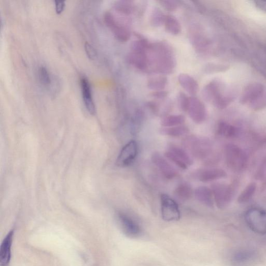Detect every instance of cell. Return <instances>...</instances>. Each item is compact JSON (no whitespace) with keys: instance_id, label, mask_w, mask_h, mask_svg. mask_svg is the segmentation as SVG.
<instances>
[{"instance_id":"cell-1","label":"cell","mask_w":266,"mask_h":266,"mask_svg":"<svg viewBox=\"0 0 266 266\" xmlns=\"http://www.w3.org/2000/svg\"><path fill=\"white\" fill-rule=\"evenodd\" d=\"M149 67L156 73L169 75L173 73L176 61L171 46L165 42L151 43L149 48Z\"/></svg>"},{"instance_id":"cell-2","label":"cell","mask_w":266,"mask_h":266,"mask_svg":"<svg viewBox=\"0 0 266 266\" xmlns=\"http://www.w3.org/2000/svg\"><path fill=\"white\" fill-rule=\"evenodd\" d=\"M223 87L222 84L218 82L209 83L203 89V98L212 103L216 107L224 109L230 104L231 98Z\"/></svg>"},{"instance_id":"cell-3","label":"cell","mask_w":266,"mask_h":266,"mask_svg":"<svg viewBox=\"0 0 266 266\" xmlns=\"http://www.w3.org/2000/svg\"><path fill=\"white\" fill-rule=\"evenodd\" d=\"M184 145L197 159L208 160L213 156V144L209 139L191 136L185 139Z\"/></svg>"},{"instance_id":"cell-4","label":"cell","mask_w":266,"mask_h":266,"mask_svg":"<svg viewBox=\"0 0 266 266\" xmlns=\"http://www.w3.org/2000/svg\"><path fill=\"white\" fill-rule=\"evenodd\" d=\"M225 155L226 163L231 170L240 171L244 169L248 163V157L241 148L233 144L227 145Z\"/></svg>"},{"instance_id":"cell-5","label":"cell","mask_w":266,"mask_h":266,"mask_svg":"<svg viewBox=\"0 0 266 266\" xmlns=\"http://www.w3.org/2000/svg\"><path fill=\"white\" fill-rule=\"evenodd\" d=\"M245 220L249 228L253 232L266 234V211L258 208L251 209L246 213Z\"/></svg>"},{"instance_id":"cell-6","label":"cell","mask_w":266,"mask_h":266,"mask_svg":"<svg viewBox=\"0 0 266 266\" xmlns=\"http://www.w3.org/2000/svg\"><path fill=\"white\" fill-rule=\"evenodd\" d=\"M214 202L220 209L227 208L231 203L234 195V189L229 185L214 183L212 185Z\"/></svg>"},{"instance_id":"cell-7","label":"cell","mask_w":266,"mask_h":266,"mask_svg":"<svg viewBox=\"0 0 266 266\" xmlns=\"http://www.w3.org/2000/svg\"><path fill=\"white\" fill-rule=\"evenodd\" d=\"M160 199L163 219L167 222L179 221L181 219V212L176 202L166 194H162Z\"/></svg>"},{"instance_id":"cell-8","label":"cell","mask_w":266,"mask_h":266,"mask_svg":"<svg viewBox=\"0 0 266 266\" xmlns=\"http://www.w3.org/2000/svg\"><path fill=\"white\" fill-rule=\"evenodd\" d=\"M259 260L256 251L245 249L234 253L231 258V263L232 266H256Z\"/></svg>"},{"instance_id":"cell-9","label":"cell","mask_w":266,"mask_h":266,"mask_svg":"<svg viewBox=\"0 0 266 266\" xmlns=\"http://www.w3.org/2000/svg\"><path fill=\"white\" fill-rule=\"evenodd\" d=\"M165 155L168 159L183 170L193 164V160L189 154L184 150L175 145L169 147Z\"/></svg>"},{"instance_id":"cell-10","label":"cell","mask_w":266,"mask_h":266,"mask_svg":"<svg viewBox=\"0 0 266 266\" xmlns=\"http://www.w3.org/2000/svg\"><path fill=\"white\" fill-rule=\"evenodd\" d=\"M117 218L121 229L127 237L136 238L141 235L142 230L140 226L130 216L119 213Z\"/></svg>"},{"instance_id":"cell-11","label":"cell","mask_w":266,"mask_h":266,"mask_svg":"<svg viewBox=\"0 0 266 266\" xmlns=\"http://www.w3.org/2000/svg\"><path fill=\"white\" fill-rule=\"evenodd\" d=\"M137 155V143L131 140L121 151L116 160V165L121 167H128L134 162Z\"/></svg>"},{"instance_id":"cell-12","label":"cell","mask_w":266,"mask_h":266,"mask_svg":"<svg viewBox=\"0 0 266 266\" xmlns=\"http://www.w3.org/2000/svg\"><path fill=\"white\" fill-rule=\"evenodd\" d=\"M187 111L191 120L196 124H201L206 119L207 112L205 105L195 97L190 98Z\"/></svg>"},{"instance_id":"cell-13","label":"cell","mask_w":266,"mask_h":266,"mask_svg":"<svg viewBox=\"0 0 266 266\" xmlns=\"http://www.w3.org/2000/svg\"><path fill=\"white\" fill-rule=\"evenodd\" d=\"M105 21L107 26L111 29L114 37L119 41L126 42L130 39V31L127 27L118 23L111 13L108 12L105 14Z\"/></svg>"},{"instance_id":"cell-14","label":"cell","mask_w":266,"mask_h":266,"mask_svg":"<svg viewBox=\"0 0 266 266\" xmlns=\"http://www.w3.org/2000/svg\"><path fill=\"white\" fill-rule=\"evenodd\" d=\"M37 73L40 83L55 95L60 87L58 79L51 75L49 70L44 66H41L38 68Z\"/></svg>"},{"instance_id":"cell-15","label":"cell","mask_w":266,"mask_h":266,"mask_svg":"<svg viewBox=\"0 0 266 266\" xmlns=\"http://www.w3.org/2000/svg\"><path fill=\"white\" fill-rule=\"evenodd\" d=\"M147 52L148 50H132L127 57L128 63L140 70H147L149 68Z\"/></svg>"},{"instance_id":"cell-16","label":"cell","mask_w":266,"mask_h":266,"mask_svg":"<svg viewBox=\"0 0 266 266\" xmlns=\"http://www.w3.org/2000/svg\"><path fill=\"white\" fill-rule=\"evenodd\" d=\"M14 235V230H11L2 242L1 247H0V264L1 266H9L10 263Z\"/></svg>"},{"instance_id":"cell-17","label":"cell","mask_w":266,"mask_h":266,"mask_svg":"<svg viewBox=\"0 0 266 266\" xmlns=\"http://www.w3.org/2000/svg\"><path fill=\"white\" fill-rule=\"evenodd\" d=\"M152 160L165 178L171 180L177 176L178 173L174 168L159 153H154Z\"/></svg>"},{"instance_id":"cell-18","label":"cell","mask_w":266,"mask_h":266,"mask_svg":"<svg viewBox=\"0 0 266 266\" xmlns=\"http://www.w3.org/2000/svg\"><path fill=\"white\" fill-rule=\"evenodd\" d=\"M264 88L262 85L258 83H254L247 86L241 101L244 103H249L253 104L263 94Z\"/></svg>"},{"instance_id":"cell-19","label":"cell","mask_w":266,"mask_h":266,"mask_svg":"<svg viewBox=\"0 0 266 266\" xmlns=\"http://www.w3.org/2000/svg\"><path fill=\"white\" fill-rule=\"evenodd\" d=\"M80 85L85 106L90 114H94L96 111L91 86L88 79L85 77H82L80 80Z\"/></svg>"},{"instance_id":"cell-20","label":"cell","mask_w":266,"mask_h":266,"mask_svg":"<svg viewBox=\"0 0 266 266\" xmlns=\"http://www.w3.org/2000/svg\"><path fill=\"white\" fill-rule=\"evenodd\" d=\"M226 172L220 168H206L198 174V180L203 183L213 182L227 177Z\"/></svg>"},{"instance_id":"cell-21","label":"cell","mask_w":266,"mask_h":266,"mask_svg":"<svg viewBox=\"0 0 266 266\" xmlns=\"http://www.w3.org/2000/svg\"><path fill=\"white\" fill-rule=\"evenodd\" d=\"M196 199L203 205L212 208L214 206V197L211 189L205 186H200L195 191Z\"/></svg>"},{"instance_id":"cell-22","label":"cell","mask_w":266,"mask_h":266,"mask_svg":"<svg viewBox=\"0 0 266 266\" xmlns=\"http://www.w3.org/2000/svg\"><path fill=\"white\" fill-rule=\"evenodd\" d=\"M178 81L182 87L189 94L195 95L199 90L197 81L189 75L181 74L178 77Z\"/></svg>"},{"instance_id":"cell-23","label":"cell","mask_w":266,"mask_h":266,"mask_svg":"<svg viewBox=\"0 0 266 266\" xmlns=\"http://www.w3.org/2000/svg\"><path fill=\"white\" fill-rule=\"evenodd\" d=\"M164 25L166 31L172 35H179L182 30V27L179 21L172 15H166Z\"/></svg>"},{"instance_id":"cell-24","label":"cell","mask_w":266,"mask_h":266,"mask_svg":"<svg viewBox=\"0 0 266 266\" xmlns=\"http://www.w3.org/2000/svg\"><path fill=\"white\" fill-rule=\"evenodd\" d=\"M175 195L180 200H188L192 197L193 191L188 184L183 183L176 187Z\"/></svg>"},{"instance_id":"cell-25","label":"cell","mask_w":266,"mask_h":266,"mask_svg":"<svg viewBox=\"0 0 266 266\" xmlns=\"http://www.w3.org/2000/svg\"><path fill=\"white\" fill-rule=\"evenodd\" d=\"M256 189L257 184L255 183H250L240 193L238 199V202L241 204L248 202L255 195Z\"/></svg>"},{"instance_id":"cell-26","label":"cell","mask_w":266,"mask_h":266,"mask_svg":"<svg viewBox=\"0 0 266 266\" xmlns=\"http://www.w3.org/2000/svg\"><path fill=\"white\" fill-rule=\"evenodd\" d=\"M185 121V117L182 115H170L164 117L161 124L164 128L174 127L182 126Z\"/></svg>"},{"instance_id":"cell-27","label":"cell","mask_w":266,"mask_h":266,"mask_svg":"<svg viewBox=\"0 0 266 266\" xmlns=\"http://www.w3.org/2000/svg\"><path fill=\"white\" fill-rule=\"evenodd\" d=\"M189 132V129L184 126L164 128L160 130V132L162 134L172 137H180L185 135L187 134Z\"/></svg>"},{"instance_id":"cell-28","label":"cell","mask_w":266,"mask_h":266,"mask_svg":"<svg viewBox=\"0 0 266 266\" xmlns=\"http://www.w3.org/2000/svg\"><path fill=\"white\" fill-rule=\"evenodd\" d=\"M217 132L220 135L227 138H233L238 134L237 129L227 123L222 122L220 123L217 128Z\"/></svg>"},{"instance_id":"cell-29","label":"cell","mask_w":266,"mask_h":266,"mask_svg":"<svg viewBox=\"0 0 266 266\" xmlns=\"http://www.w3.org/2000/svg\"><path fill=\"white\" fill-rule=\"evenodd\" d=\"M168 83L167 78L164 76H160L150 79L147 83L148 88L154 91H163Z\"/></svg>"},{"instance_id":"cell-30","label":"cell","mask_w":266,"mask_h":266,"mask_svg":"<svg viewBox=\"0 0 266 266\" xmlns=\"http://www.w3.org/2000/svg\"><path fill=\"white\" fill-rule=\"evenodd\" d=\"M166 16L158 8L153 9L150 16L151 25L155 27H158L164 23Z\"/></svg>"},{"instance_id":"cell-31","label":"cell","mask_w":266,"mask_h":266,"mask_svg":"<svg viewBox=\"0 0 266 266\" xmlns=\"http://www.w3.org/2000/svg\"><path fill=\"white\" fill-rule=\"evenodd\" d=\"M116 10L125 15H130L134 10V7L131 2H120L115 5Z\"/></svg>"},{"instance_id":"cell-32","label":"cell","mask_w":266,"mask_h":266,"mask_svg":"<svg viewBox=\"0 0 266 266\" xmlns=\"http://www.w3.org/2000/svg\"><path fill=\"white\" fill-rule=\"evenodd\" d=\"M190 98L184 93L180 92L178 95V102L180 108L183 111H187Z\"/></svg>"},{"instance_id":"cell-33","label":"cell","mask_w":266,"mask_h":266,"mask_svg":"<svg viewBox=\"0 0 266 266\" xmlns=\"http://www.w3.org/2000/svg\"><path fill=\"white\" fill-rule=\"evenodd\" d=\"M159 3L164 9L171 12L175 11L180 6L179 2L173 0H164Z\"/></svg>"},{"instance_id":"cell-34","label":"cell","mask_w":266,"mask_h":266,"mask_svg":"<svg viewBox=\"0 0 266 266\" xmlns=\"http://www.w3.org/2000/svg\"><path fill=\"white\" fill-rule=\"evenodd\" d=\"M254 110H260L266 107V95L263 94L260 98L251 105Z\"/></svg>"},{"instance_id":"cell-35","label":"cell","mask_w":266,"mask_h":266,"mask_svg":"<svg viewBox=\"0 0 266 266\" xmlns=\"http://www.w3.org/2000/svg\"><path fill=\"white\" fill-rule=\"evenodd\" d=\"M266 172V157L264 158L261 162L259 165L256 173V178L257 179H261L264 176Z\"/></svg>"},{"instance_id":"cell-36","label":"cell","mask_w":266,"mask_h":266,"mask_svg":"<svg viewBox=\"0 0 266 266\" xmlns=\"http://www.w3.org/2000/svg\"><path fill=\"white\" fill-rule=\"evenodd\" d=\"M85 52L91 60H95L97 57V53L95 48L89 43L86 42L84 45Z\"/></svg>"},{"instance_id":"cell-37","label":"cell","mask_w":266,"mask_h":266,"mask_svg":"<svg viewBox=\"0 0 266 266\" xmlns=\"http://www.w3.org/2000/svg\"><path fill=\"white\" fill-rule=\"evenodd\" d=\"M167 95L168 93L164 91H154L151 94L153 98L159 100L165 99L167 96Z\"/></svg>"},{"instance_id":"cell-38","label":"cell","mask_w":266,"mask_h":266,"mask_svg":"<svg viewBox=\"0 0 266 266\" xmlns=\"http://www.w3.org/2000/svg\"><path fill=\"white\" fill-rule=\"evenodd\" d=\"M55 10L57 14L62 13L65 8L66 4L65 1H55Z\"/></svg>"}]
</instances>
